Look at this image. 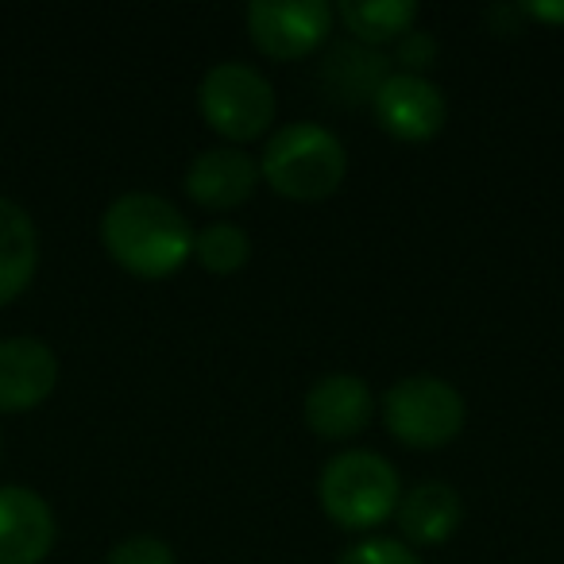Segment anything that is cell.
<instances>
[{"instance_id":"cell-8","label":"cell","mask_w":564,"mask_h":564,"mask_svg":"<svg viewBox=\"0 0 564 564\" xmlns=\"http://www.w3.org/2000/svg\"><path fill=\"white\" fill-rule=\"evenodd\" d=\"M58 522L40 491L20 484L0 487V564H40L55 549Z\"/></svg>"},{"instance_id":"cell-10","label":"cell","mask_w":564,"mask_h":564,"mask_svg":"<svg viewBox=\"0 0 564 564\" xmlns=\"http://www.w3.org/2000/svg\"><path fill=\"white\" fill-rule=\"evenodd\" d=\"M306 425L322 441H348L364 433L376 417V394L352 371L322 376L306 391Z\"/></svg>"},{"instance_id":"cell-9","label":"cell","mask_w":564,"mask_h":564,"mask_svg":"<svg viewBox=\"0 0 564 564\" xmlns=\"http://www.w3.org/2000/svg\"><path fill=\"white\" fill-rule=\"evenodd\" d=\"M58 356L40 337L0 340V414H24L55 394Z\"/></svg>"},{"instance_id":"cell-13","label":"cell","mask_w":564,"mask_h":564,"mask_svg":"<svg viewBox=\"0 0 564 564\" xmlns=\"http://www.w3.org/2000/svg\"><path fill=\"white\" fill-rule=\"evenodd\" d=\"M391 78V63L383 51L364 47L356 40L333 43L329 55L322 58V86L329 94V101L345 105H371L379 94V86Z\"/></svg>"},{"instance_id":"cell-14","label":"cell","mask_w":564,"mask_h":564,"mask_svg":"<svg viewBox=\"0 0 564 564\" xmlns=\"http://www.w3.org/2000/svg\"><path fill=\"white\" fill-rule=\"evenodd\" d=\"M40 267V232L32 213L12 197H0V306L17 302L32 286Z\"/></svg>"},{"instance_id":"cell-11","label":"cell","mask_w":564,"mask_h":564,"mask_svg":"<svg viewBox=\"0 0 564 564\" xmlns=\"http://www.w3.org/2000/svg\"><path fill=\"white\" fill-rule=\"evenodd\" d=\"M259 186V163L240 148H209L189 159L186 194L205 209H236Z\"/></svg>"},{"instance_id":"cell-2","label":"cell","mask_w":564,"mask_h":564,"mask_svg":"<svg viewBox=\"0 0 564 564\" xmlns=\"http://www.w3.org/2000/svg\"><path fill=\"white\" fill-rule=\"evenodd\" d=\"M345 143L337 132L314 124V120L282 124L259 155V178L291 202H325L345 186Z\"/></svg>"},{"instance_id":"cell-7","label":"cell","mask_w":564,"mask_h":564,"mask_svg":"<svg viewBox=\"0 0 564 564\" xmlns=\"http://www.w3.org/2000/svg\"><path fill=\"white\" fill-rule=\"evenodd\" d=\"M371 109H376V120L387 135L406 143L433 140L448 120L445 94H441L437 82L422 78V74H391L379 86Z\"/></svg>"},{"instance_id":"cell-18","label":"cell","mask_w":564,"mask_h":564,"mask_svg":"<svg viewBox=\"0 0 564 564\" xmlns=\"http://www.w3.org/2000/svg\"><path fill=\"white\" fill-rule=\"evenodd\" d=\"M105 564H178V561H174V549L163 538L135 533V538H124L120 545H112Z\"/></svg>"},{"instance_id":"cell-19","label":"cell","mask_w":564,"mask_h":564,"mask_svg":"<svg viewBox=\"0 0 564 564\" xmlns=\"http://www.w3.org/2000/svg\"><path fill=\"white\" fill-rule=\"evenodd\" d=\"M437 55H441L437 35L417 32V28H410V32L394 43V63H402V74H422L425 78V70L437 63Z\"/></svg>"},{"instance_id":"cell-15","label":"cell","mask_w":564,"mask_h":564,"mask_svg":"<svg viewBox=\"0 0 564 564\" xmlns=\"http://www.w3.org/2000/svg\"><path fill=\"white\" fill-rule=\"evenodd\" d=\"M337 17L356 43L379 47V43H399L414 28L417 4L414 0H345Z\"/></svg>"},{"instance_id":"cell-3","label":"cell","mask_w":564,"mask_h":564,"mask_svg":"<svg viewBox=\"0 0 564 564\" xmlns=\"http://www.w3.org/2000/svg\"><path fill=\"white\" fill-rule=\"evenodd\" d=\"M402 499L399 471L371 448L337 453L317 479V502L340 530H376L394 514Z\"/></svg>"},{"instance_id":"cell-17","label":"cell","mask_w":564,"mask_h":564,"mask_svg":"<svg viewBox=\"0 0 564 564\" xmlns=\"http://www.w3.org/2000/svg\"><path fill=\"white\" fill-rule=\"evenodd\" d=\"M337 564H422V556L394 538H368L360 545H348L337 556Z\"/></svg>"},{"instance_id":"cell-1","label":"cell","mask_w":564,"mask_h":564,"mask_svg":"<svg viewBox=\"0 0 564 564\" xmlns=\"http://www.w3.org/2000/svg\"><path fill=\"white\" fill-rule=\"evenodd\" d=\"M101 243L135 279H166L194 256V228L174 202L132 189L105 209Z\"/></svg>"},{"instance_id":"cell-20","label":"cell","mask_w":564,"mask_h":564,"mask_svg":"<svg viewBox=\"0 0 564 564\" xmlns=\"http://www.w3.org/2000/svg\"><path fill=\"white\" fill-rule=\"evenodd\" d=\"M522 17L545 20V24H564V4H522Z\"/></svg>"},{"instance_id":"cell-4","label":"cell","mask_w":564,"mask_h":564,"mask_svg":"<svg viewBox=\"0 0 564 564\" xmlns=\"http://www.w3.org/2000/svg\"><path fill=\"white\" fill-rule=\"evenodd\" d=\"M468 422L464 394L437 376H406L383 394V425L410 448H445Z\"/></svg>"},{"instance_id":"cell-16","label":"cell","mask_w":564,"mask_h":564,"mask_svg":"<svg viewBox=\"0 0 564 564\" xmlns=\"http://www.w3.org/2000/svg\"><path fill=\"white\" fill-rule=\"evenodd\" d=\"M194 256L209 274H236L251 259V236L232 220H213L194 236Z\"/></svg>"},{"instance_id":"cell-5","label":"cell","mask_w":564,"mask_h":564,"mask_svg":"<svg viewBox=\"0 0 564 564\" xmlns=\"http://www.w3.org/2000/svg\"><path fill=\"white\" fill-rule=\"evenodd\" d=\"M197 109L205 124L228 143H248L271 128L274 120V86L248 63H217L205 70L197 86Z\"/></svg>"},{"instance_id":"cell-6","label":"cell","mask_w":564,"mask_h":564,"mask_svg":"<svg viewBox=\"0 0 564 564\" xmlns=\"http://www.w3.org/2000/svg\"><path fill=\"white\" fill-rule=\"evenodd\" d=\"M248 35L267 58L294 63L306 58L329 40L333 32V9L325 0H251L248 12Z\"/></svg>"},{"instance_id":"cell-12","label":"cell","mask_w":564,"mask_h":564,"mask_svg":"<svg viewBox=\"0 0 564 564\" xmlns=\"http://www.w3.org/2000/svg\"><path fill=\"white\" fill-rule=\"evenodd\" d=\"M394 518H399V530L406 541H414V545H441V541H448L460 530L464 499L445 479H422L410 491H402Z\"/></svg>"}]
</instances>
